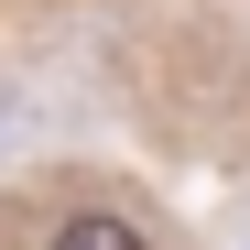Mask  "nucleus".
I'll list each match as a JSON object with an SVG mask.
<instances>
[{
	"label": "nucleus",
	"instance_id": "1",
	"mask_svg": "<svg viewBox=\"0 0 250 250\" xmlns=\"http://www.w3.org/2000/svg\"><path fill=\"white\" fill-rule=\"evenodd\" d=\"M55 250H152V239H142L131 218H109V207H87V218H65V229H55Z\"/></svg>",
	"mask_w": 250,
	"mask_h": 250
}]
</instances>
